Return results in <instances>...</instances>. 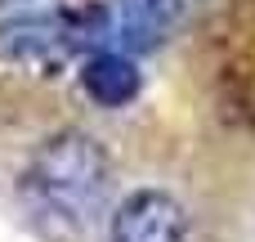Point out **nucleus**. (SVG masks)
<instances>
[{
    "label": "nucleus",
    "instance_id": "1",
    "mask_svg": "<svg viewBox=\"0 0 255 242\" xmlns=\"http://www.w3.org/2000/svg\"><path fill=\"white\" fill-rule=\"evenodd\" d=\"M112 162L108 148L76 126H63L36 144L22 166V198L54 234H81L108 202Z\"/></svg>",
    "mask_w": 255,
    "mask_h": 242
},
{
    "label": "nucleus",
    "instance_id": "4",
    "mask_svg": "<svg viewBox=\"0 0 255 242\" xmlns=\"http://www.w3.org/2000/svg\"><path fill=\"white\" fill-rule=\"evenodd\" d=\"M188 0H108V40H117L121 54L157 49L184 18Z\"/></svg>",
    "mask_w": 255,
    "mask_h": 242
},
{
    "label": "nucleus",
    "instance_id": "2",
    "mask_svg": "<svg viewBox=\"0 0 255 242\" xmlns=\"http://www.w3.org/2000/svg\"><path fill=\"white\" fill-rule=\"evenodd\" d=\"M108 40V4H63L49 13H13L0 22V58L31 76H58L76 54Z\"/></svg>",
    "mask_w": 255,
    "mask_h": 242
},
{
    "label": "nucleus",
    "instance_id": "3",
    "mask_svg": "<svg viewBox=\"0 0 255 242\" xmlns=\"http://www.w3.org/2000/svg\"><path fill=\"white\" fill-rule=\"evenodd\" d=\"M108 242H188V216L166 189H134L112 211Z\"/></svg>",
    "mask_w": 255,
    "mask_h": 242
},
{
    "label": "nucleus",
    "instance_id": "5",
    "mask_svg": "<svg viewBox=\"0 0 255 242\" xmlns=\"http://www.w3.org/2000/svg\"><path fill=\"white\" fill-rule=\"evenodd\" d=\"M81 90L99 108H130L143 90V72L130 54L103 45V49L85 54V63H81Z\"/></svg>",
    "mask_w": 255,
    "mask_h": 242
},
{
    "label": "nucleus",
    "instance_id": "6",
    "mask_svg": "<svg viewBox=\"0 0 255 242\" xmlns=\"http://www.w3.org/2000/svg\"><path fill=\"white\" fill-rule=\"evenodd\" d=\"M4 4H13V0H4Z\"/></svg>",
    "mask_w": 255,
    "mask_h": 242
}]
</instances>
